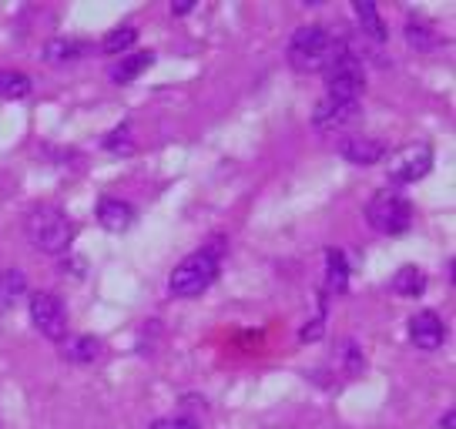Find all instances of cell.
Instances as JSON below:
<instances>
[{"mask_svg": "<svg viewBox=\"0 0 456 429\" xmlns=\"http://www.w3.org/2000/svg\"><path fill=\"white\" fill-rule=\"evenodd\" d=\"M24 231H28V242L44 255H64L74 242V222L54 205H37L24 218Z\"/></svg>", "mask_w": 456, "mask_h": 429, "instance_id": "6da1fadb", "label": "cell"}, {"mask_svg": "<svg viewBox=\"0 0 456 429\" xmlns=\"http://www.w3.org/2000/svg\"><path fill=\"white\" fill-rule=\"evenodd\" d=\"M332 54H336V41H332L329 30L319 28V24L299 28L292 34V41H289V64H292V71H299V74L326 71Z\"/></svg>", "mask_w": 456, "mask_h": 429, "instance_id": "7a4b0ae2", "label": "cell"}, {"mask_svg": "<svg viewBox=\"0 0 456 429\" xmlns=\"http://www.w3.org/2000/svg\"><path fill=\"white\" fill-rule=\"evenodd\" d=\"M218 275V252L215 248H201L195 255H188L168 279V292L175 299H195L215 282Z\"/></svg>", "mask_w": 456, "mask_h": 429, "instance_id": "3957f363", "label": "cell"}, {"mask_svg": "<svg viewBox=\"0 0 456 429\" xmlns=\"http://www.w3.org/2000/svg\"><path fill=\"white\" fill-rule=\"evenodd\" d=\"M362 87H366V74H362L359 58L342 41H336V54L326 68V98L359 101Z\"/></svg>", "mask_w": 456, "mask_h": 429, "instance_id": "277c9868", "label": "cell"}, {"mask_svg": "<svg viewBox=\"0 0 456 429\" xmlns=\"http://www.w3.org/2000/svg\"><path fill=\"white\" fill-rule=\"evenodd\" d=\"M366 222L379 235H403L413 225V205L403 198L399 191H379L376 198L366 205Z\"/></svg>", "mask_w": 456, "mask_h": 429, "instance_id": "5b68a950", "label": "cell"}, {"mask_svg": "<svg viewBox=\"0 0 456 429\" xmlns=\"http://www.w3.org/2000/svg\"><path fill=\"white\" fill-rule=\"evenodd\" d=\"M30 322L51 343H61L68 336V309H64V302L57 299L54 292L30 295Z\"/></svg>", "mask_w": 456, "mask_h": 429, "instance_id": "8992f818", "label": "cell"}, {"mask_svg": "<svg viewBox=\"0 0 456 429\" xmlns=\"http://www.w3.org/2000/svg\"><path fill=\"white\" fill-rule=\"evenodd\" d=\"M429 168H433V148L429 144H406L403 151L389 158V178L399 185L419 182Z\"/></svg>", "mask_w": 456, "mask_h": 429, "instance_id": "52a82bcc", "label": "cell"}, {"mask_svg": "<svg viewBox=\"0 0 456 429\" xmlns=\"http://www.w3.org/2000/svg\"><path fill=\"white\" fill-rule=\"evenodd\" d=\"M410 339H413L416 349L433 352V349H440L443 339H446V326H443V319L436 312H419L410 319Z\"/></svg>", "mask_w": 456, "mask_h": 429, "instance_id": "ba28073f", "label": "cell"}, {"mask_svg": "<svg viewBox=\"0 0 456 429\" xmlns=\"http://www.w3.org/2000/svg\"><path fill=\"white\" fill-rule=\"evenodd\" d=\"M339 155L353 165H379L386 158V144L370 134H346L339 142Z\"/></svg>", "mask_w": 456, "mask_h": 429, "instance_id": "9c48e42d", "label": "cell"}, {"mask_svg": "<svg viewBox=\"0 0 456 429\" xmlns=\"http://www.w3.org/2000/svg\"><path fill=\"white\" fill-rule=\"evenodd\" d=\"M356 115H359V101L322 98L319 101V108H315V115H313V125L319 131H336V128H342V125H349Z\"/></svg>", "mask_w": 456, "mask_h": 429, "instance_id": "30bf717a", "label": "cell"}, {"mask_svg": "<svg viewBox=\"0 0 456 429\" xmlns=\"http://www.w3.org/2000/svg\"><path fill=\"white\" fill-rule=\"evenodd\" d=\"M98 222L108 231H125V229H131V222H134V208L121 198H101Z\"/></svg>", "mask_w": 456, "mask_h": 429, "instance_id": "8fae6325", "label": "cell"}, {"mask_svg": "<svg viewBox=\"0 0 456 429\" xmlns=\"http://www.w3.org/2000/svg\"><path fill=\"white\" fill-rule=\"evenodd\" d=\"M393 292L399 299H416L427 292V272L416 269V265H403L396 275H393Z\"/></svg>", "mask_w": 456, "mask_h": 429, "instance_id": "7c38bea8", "label": "cell"}, {"mask_svg": "<svg viewBox=\"0 0 456 429\" xmlns=\"http://www.w3.org/2000/svg\"><path fill=\"white\" fill-rule=\"evenodd\" d=\"M151 64H155V54H151V51H142V54H125L121 64H114L111 68V81L114 85H131V81H134L142 71H148Z\"/></svg>", "mask_w": 456, "mask_h": 429, "instance_id": "4fadbf2b", "label": "cell"}, {"mask_svg": "<svg viewBox=\"0 0 456 429\" xmlns=\"http://www.w3.org/2000/svg\"><path fill=\"white\" fill-rule=\"evenodd\" d=\"M24 295H28V279H24V272H17V269L0 272V312L14 309Z\"/></svg>", "mask_w": 456, "mask_h": 429, "instance_id": "5bb4252c", "label": "cell"}, {"mask_svg": "<svg viewBox=\"0 0 456 429\" xmlns=\"http://www.w3.org/2000/svg\"><path fill=\"white\" fill-rule=\"evenodd\" d=\"M356 17H359V24H362V34H370L372 41L383 44L386 37H389V30H386L383 17H379L372 0H356Z\"/></svg>", "mask_w": 456, "mask_h": 429, "instance_id": "9a60e30c", "label": "cell"}, {"mask_svg": "<svg viewBox=\"0 0 456 429\" xmlns=\"http://www.w3.org/2000/svg\"><path fill=\"white\" fill-rule=\"evenodd\" d=\"M326 269H329V288L342 295L349 288V265H346V255L339 248H329L326 252Z\"/></svg>", "mask_w": 456, "mask_h": 429, "instance_id": "2e32d148", "label": "cell"}, {"mask_svg": "<svg viewBox=\"0 0 456 429\" xmlns=\"http://www.w3.org/2000/svg\"><path fill=\"white\" fill-rule=\"evenodd\" d=\"M30 94V77L20 71H0V98L20 101Z\"/></svg>", "mask_w": 456, "mask_h": 429, "instance_id": "e0dca14e", "label": "cell"}, {"mask_svg": "<svg viewBox=\"0 0 456 429\" xmlns=\"http://www.w3.org/2000/svg\"><path fill=\"white\" fill-rule=\"evenodd\" d=\"M87 47L81 41H51L47 47H44V54H47V61H54V64H64V61H77L81 54H85Z\"/></svg>", "mask_w": 456, "mask_h": 429, "instance_id": "ac0fdd59", "label": "cell"}, {"mask_svg": "<svg viewBox=\"0 0 456 429\" xmlns=\"http://www.w3.org/2000/svg\"><path fill=\"white\" fill-rule=\"evenodd\" d=\"M134 41H138V30H134V28H118V30H111L104 41H101V51H104V54H125L128 47H134Z\"/></svg>", "mask_w": 456, "mask_h": 429, "instance_id": "d6986e66", "label": "cell"}, {"mask_svg": "<svg viewBox=\"0 0 456 429\" xmlns=\"http://www.w3.org/2000/svg\"><path fill=\"white\" fill-rule=\"evenodd\" d=\"M101 356V343L94 336H81V339H74V345L68 349V359L74 362H94Z\"/></svg>", "mask_w": 456, "mask_h": 429, "instance_id": "ffe728a7", "label": "cell"}, {"mask_svg": "<svg viewBox=\"0 0 456 429\" xmlns=\"http://www.w3.org/2000/svg\"><path fill=\"white\" fill-rule=\"evenodd\" d=\"M148 429H199L191 419H182V416H165V419H155Z\"/></svg>", "mask_w": 456, "mask_h": 429, "instance_id": "44dd1931", "label": "cell"}, {"mask_svg": "<svg viewBox=\"0 0 456 429\" xmlns=\"http://www.w3.org/2000/svg\"><path fill=\"white\" fill-rule=\"evenodd\" d=\"M195 4H171V14H188Z\"/></svg>", "mask_w": 456, "mask_h": 429, "instance_id": "7402d4cb", "label": "cell"}, {"mask_svg": "<svg viewBox=\"0 0 456 429\" xmlns=\"http://www.w3.org/2000/svg\"><path fill=\"white\" fill-rule=\"evenodd\" d=\"M453 423H456V416H453V413L443 416V426H446V429H453Z\"/></svg>", "mask_w": 456, "mask_h": 429, "instance_id": "603a6c76", "label": "cell"}]
</instances>
